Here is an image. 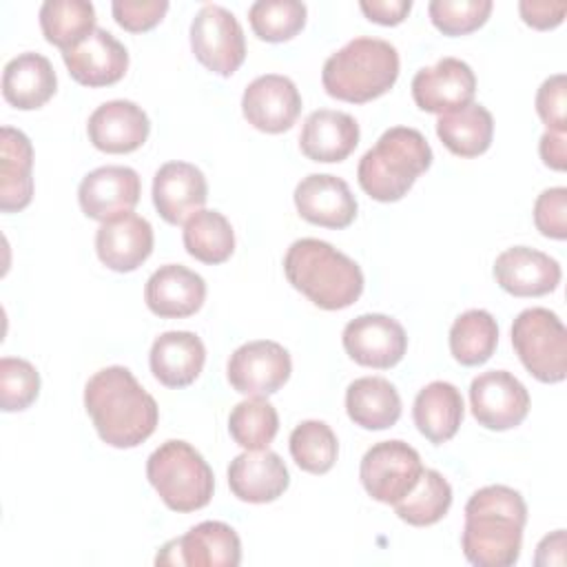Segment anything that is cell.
Instances as JSON below:
<instances>
[{
  "instance_id": "6da1fadb",
  "label": "cell",
  "mask_w": 567,
  "mask_h": 567,
  "mask_svg": "<svg viewBox=\"0 0 567 567\" xmlns=\"http://www.w3.org/2000/svg\"><path fill=\"white\" fill-rule=\"evenodd\" d=\"M84 408L100 439L120 450L144 443L159 419L155 399L124 365L102 368L86 381Z\"/></svg>"
},
{
  "instance_id": "7a4b0ae2",
  "label": "cell",
  "mask_w": 567,
  "mask_h": 567,
  "mask_svg": "<svg viewBox=\"0 0 567 567\" xmlns=\"http://www.w3.org/2000/svg\"><path fill=\"white\" fill-rule=\"evenodd\" d=\"M527 505L520 492L507 485L476 489L465 505L461 547L476 567H509L523 547Z\"/></svg>"
},
{
  "instance_id": "3957f363",
  "label": "cell",
  "mask_w": 567,
  "mask_h": 567,
  "mask_svg": "<svg viewBox=\"0 0 567 567\" xmlns=\"http://www.w3.org/2000/svg\"><path fill=\"white\" fill-rule=\"evenodd\" d=\"M284 272L292 288L321 310H343L363 292L359 264L323 239L292 241L284 257Z\"/></svg>"
},
{
  "instance_id": "277c9868",
  "label": "cell",
  "mask_w": 567,
  "mask_h": 567,
  "mask_svg": "<svg viewBox=\"0 0 567 567\" xmlns=\"http://www.w3.org/2000/svg\"><path fill=\"white\" fill-rule=\"evenodd\" d=\"M399 78L396 47L381 38H354L323 62L321 82L330 97L365 104L388 93Z\"/></svg>"
},
{
  "instance_id": "5b68a950",
  "label": "cell",
  "mask_w": 567,
  "mask_h": 567,
  "mask_svg": "<svg viewBox=\"0 0 567 567\" xmlns=\"http://www.w3.org/2000/svg\"><path fill=\"white\" fill-rule=\"evenodd\" d=\"M430 164L432 148L423 133L410 126H392L363 153L357 166V179L372 199L399 202Z\"/></svg>"
},
{
  "instance_id": "8992f818",
  "label": "cell",
  "mask_w": 567,
  "mask_h": 567,
  "mask_svg": "<svg viewBox=\"0 0 567 567\" xmlns=\"http://www.w3.org/2000/svg\"><path fill=\"white\" fill-rule=\"evenodd\" d=\"M146 478L173 512H195L210 503L215 476L206 458L186 441H164L146 461Z\"/></svg>"
},
{
  "instance_id": "52a82bcc",
  "label": "cell",
  "mask_w": 567,
  "mask_h": 567,
  "mask_svg": "<svg viewBox=\"0 0 567 567\" xmlns=\"http://www.w3.org/2000/svg\"><path fill=\"white\" fill-rule=\"evenodd\" d=\"M512 346L527 372L543 383L567 374V330L556 312L527 308L512 323Z\"/></svg>"
},
{
  "instance_id": "ba28073f",
  "label": "cell",
  "mask_w": 567,
  "mask_h": 567,
  "mask_svg": "<svg viewBox=\"0 0 567 567\" xmlns=\"http://www.w3.org/2000/svg\"><path fill=\"white\" fill-rule=\"evenodd\" d=\"M423 472L419 452L405 441L374 443L361 458L359 478L363 489L379 503L394 505L412 492Z\"/></svg>"
},
{
  "instance_id": "9c48e42d",
  "label": "cell",
  "mask_w": 567,
  "mask_h": 567,
  "mask_svg": "<svg viewBox=\"0 0 567 567\" xmlns=\"http://www.w3.org/2000/svg\"><path fill=\"white\" fill-rule=\"evenodd\" d=\"M190 49L199 64L228 78L246 58L244 29L235 13L219 4H204L190 22Z\"/></svg>"
},
{
  "instance_id": "30bf717a",
  "label": "cell",
  "mask_w": 567,
  "mask_h": 567,
  "mask_svg": "<svg viewBox=\"0 0 567 567\" xmlns=\"http://www.w3.org/2000/svg\"><path fill=\"white\" fill-rule=\"evenodd\" d=\"M157 565L177 567H237L241 563V540L237 532L221 520H204L162 545Z\"/></svg>"
},
{
  "instance_id": "8fae6325",
  "label": "cell",
  "mask_w": 567,
  "mask_h": 567,
  "mask_svg": "<svg viewBox=\"0 0 567 567\" xmlns=\"http://www.w3.org/2000/svg\"><path fill=\"white\" fill-rule=\"evenodd\" d=\"M292 361L288 350L270 339H257L239 346L226 368L233 390L246 396L275 394L290 379Z\"/></svg>"
},
{
  "instance_id": "7c38bea8",
  "label": "cell",
  "mask_w": 567,
  "mask_h": 567,
  "mask_svg": "<svg viewBox=\"0 0 567 567\" xmlns=\"http://www.w3.org/2000/svg\"><path fill=\"white\" fill-rule=\"evenodd\" d=\"M472 414L487 430H512L520 425L529 412L527 388L507 370H489L470 383Z\"/></svg>"
},
{
  "instance_id": "4fadbf2b",
  "label": "cell",
  "mask_w": 567,
  "mask_h": 567,
  "mask_svg": "<svg viewBox=\"0 0 567 567\" xmlns=\"http://www.w3.org/2000/svg\"><path fill=\"white\" fill-rule=\"evenodd\" d=\"M350 359L365 368L388 370L396 365L408 350V334L403 326L388 315H359L346 323L341 334Z\"/></svg>"
},
{
  "instance_id": "5bb4252c",
  "label": "cell",
  "mask_w": 567,
  "mask_h": 567,
  "mask_svg": "<svg viewBox=\"0 0 567 567\" xmlns=\"http://www.w3.org/2000/svg\"><path fill=\"white\" fill-rule=\"evenodd\" d=\"M476 75L458 58H443L434 66H423L412 78L414 104L425 113H452L472 104Z\"/></svg>"
},
{
  "instance_id": "9a60e30c",
  "label": "cell",
  "mask_w": 567,
  "mask_h": 567,
  "mask_svg": "<svg viewBox=\"0 0 567 567\" xmlns=\"http://www.w3.org/2000/svg\"><path fill=\"white\" fill-rule=\"evenodd\" d=\"M142 184L137 171L131 166H100L86 173L78 188V202L82 213L95 221H111L133 208L140 202Z\"/></svg>"
},
{
  "instance_id": "2e32d148",
  "label": "cell",
  "mask_w": 567,
  "mask_h": 567,
  "mask_svg": "<svg viewBox=\"0 0 567 567\" xmlns=\"http://www.w3.org/2000/svg\"><path fill=\"white\" fill-rule=\"evenodd\" d=\"M241 111L257 131L284 133L292 128L301 113V95L290 78L266 73L244 89Z\"/></svg>"
},
{
  "instance_id": "e0dca14e",
  "label": "cell",
  "mask_w": 567,
  "mask_h": 567,
  "mask_svg": "<svg viewBox=\"0 0 567 567\" xmlns=\"http://www.w3.org/2000/svg\"><path fill=\"white\" fill-rule=\"evenodd\" d=\"M62 60L71 78L91 89L120 82L128 69L126 47L113 33L100 27L73 49L62 51Z\"/></svg>"
},
{
  "instance_id": "ac0fdd59",
  "label": "cell",
  "mask_w": 567,
  "mask_h": 567,
  "mask_svg": "<svg viewBox=\"0 0 567 567\" xmlns=\"http://www.w3.org/2000/svg\"><path fill=\"white\" fill-rule=\"evenodd\" d=\"M297 213L323 228H348L357 217V199L350 186L330 173H312L295 188Z\"/></svg>"
},
{
  "instance_id": "d6986e66",
  "label": "cell",
  "mask_w": 567,
  "mask_h": 567,
  "mask_svg": "<svg viewBox=\"0 0 567 567\" xmlns=\"http://www.w3.org/2000/svg\"><path fill=\"white\" fill-rule=\"evenodd\" d=\"M560 264L543 250L512 246L494 261L496 284L514 297H543L560 284Z\"/></svg>"
},
{
  "instance_id": "ffe728a7",
  "label": "cell",
  "mask_w": 567,
  "mask_h": 567,
  "mask_svg": "<svg viewBox=\"0 0 567 567\" xmlns=\"http://www.w3.org/2000/svg\"><path fill=\"white\" fill-rule=\"evenodd\" d=\"M208 184L204 173L190 162H166L153 177V204L159 217L173 226L184 224L204 208Z\"/></svg>"
},
{
  "instance_id": "44dd1931",
  "label": "cell",
  "mask_w": 567,
  "mask_h": 567,
  "mask_svg": "<svg viewBox=\"0 0 567 567\" xmlns=\"http://www.w3.org/2000/svg\"><path fill=\"white\" fill-rule=\"evenodd\" d=\"M86 133L91 144L102 153H133L146 142L151 122L146 111L135 102L111 100L91 113Z\"/></svg>"
},
{
  "instance_id": "7402d4cb",
  "label": "cell",
  "mask_w": 567,
  "mask_h": 567,
  "mask_svg": "<svg viewBox=\"0 0 567 567\" xmlns=\"http://www.w3.org/2000/svg\"><path fill=\"white\" fill-rule=\"evenodd\" d=\"M230 492L244 503H272L290 485L281 456L272 450H246L228 465Z\"/></svg>"
},
{
  "instance_id": "603a6c76",
  "label": "cell",
  "mask_w": 567,
  "mask_h": 567,
  "mask_svg": "<svg viewBox=\"0 0 567 567\" xmlns=\"http://www.w3.org/2000/svg\"><path fill=\"white\" fill-rule=\"evenodd\" d=\"M206 299V281L182 264L159 266L146 281L144 301L148 310L164 319L195 315Z\"/></svg>"
},
{
  "instance_id": "cb8c5ba5",
  "label": "cell",
  "mask_w": 567,
  "mask_h": 567,
  "mask_svg": "<svg viewBox=\"0 0 567 567\" xmlns=\"http://www.w3.org/2000/svg\"><path fill=\"white\" fill-rule=\"evenodd\" d=\"M95 252L106 268L131 272L153 252V226L135 213L104 221L95 233Z\"/></svg>"
},
{
  "instance_id": "d4e9b609",
  "label": "cell",
  "mask_w": 567,
  "mask_h": 567,
  "mask_svg": "<svg viewBox=\"0 0 567 567\" xmlns=\"http://www.w3.org/2000/svg\"><path fill=\"white\" fill-rule=\"evenodd\" d=\"M153 377L166 388H186L204 370L206 348L204 341L188 330L162 332L148 354Z\"/></svg>"
},
{
  "instance_id": "484cf974",
  "label": "cell",
  "mask_w": 567,
  "mask_h": 567,
  "mask_svg": "<svg viewBox=\"0 0 567 567\" xmlns=\"http://www.w3.org/2000/svg\"><path fill=\"white\" fill-rule=\"evenodd\" d=\"M359 144V124L350 113L312 111L299 133V148L312 162H343Z\"/></svg>"
},
{
  "instance_id": "4316f807",
  "label": "cell",
  "mask_w": 567,
  "mask_h": 567,
  "mask_svg": "<svg viewBox=\"0 0 567 567\" xmlns=\"http://www.w3.org/2000/svg\"><path fill=\"white\" fill-rule=\"evenodd\" d=\"M58 89V78L53 64L42 53H20L4 64L2 71V95L4 100L20 109L33 111L44 106Z\"/></svg>"
},
{
  "instance_id": "83f0119b",
  "label": "cell",
  "mask_w": 567,
  "mask_h": 567,
  "mask_svg": "<svg viewBox=\"0 0 567 567\" xmlns=\"http://www.w3.org/2000/svg\"><path fill=\"white\" fill-rule=\"evenodd\" d=\"M33 146L31 140L13 128L0 131V210L18 213L33 197Z\"/></svg>"
},
{
  "instance_id": "f1b7e54d",
  "label": "cell",
  "mask_w": 567,
  "mask_h": 567,
  "mask_svg": "<svg viewBox=\"0 0 567 567\" xmlns=\"http://www.w3.org/2000/svg\"><path fill=\"white\" fill-rule=\"evenodd\" d=\"M465 414L463 396L447 381H432L419 390L412 408L416 430L434 445L447 443L461 427Z\"/></svg>"
},
{
  "instance_id": "f546056e",
  "label": "cell",
  "mask_w": 567,
  "mask_h": 567,
  "mask_svg": "<svg viewBox=\"0 0 567 567\" xmlns=\"http://www.w3.org/2000/svg\"><path fill=\"white\" fill-rule=\"evenodd\" d=\"M346 412L363 430H388L401 416V396L388 379L361 377L346 390Z\"/></svg>"
},
{
  "instance_id": "4dcf8cb0",
  "label": "cell",
  "mask_w": 567,
  "mask_h": 567,
  "mask_svg": "<svg viewBox=\"0 0 567 567\" xmlns=\"http://www.w3.org/2000/svg\"><path fill=\"white\" fill-rule=\"evenodd\" d=\"M436 135L443 146L458 157L485 153L494 137V117L483 104H467L458 111L443 113L436 120Z\"/></svg>"
},
{
  "instance_id": "1f68e13d",
  "label": "cell",
  "mask_w": 567,
  "mask_h": 567,
  "mask_svg": "<svg viewBox=\"0 0 567 567\" xmlns=\"http://www.w3.org/2000/svg\"><path fill=\"white\" fill-rule=\"evenodd\" d=\"M40 29L49 44L69 51L97 29L95 9L86 0H47L40 7Z\"/></svg>"
},
{
  "instance_id": "d6a6232c",
  "label": "cell",
  "mask_w": 567,
  "mask_h": 567,
  "mask_svg": "<svg viewBox=\"0 0 567 567\" xmlns=\"http://www.w3.org/2000/svg\"><path fill=\"white\" fill-rule=\"evenodd\" d=\"M184 248L202 264H224L235 250V233L219 210H197L184 221Z\"/></svg>"
},
{
  "instance_id": "836d02e7",
  "label": "cell",
  "mask_w": 567,
  "mask_h": 567,
  "mask_svg": "<svg viewBox=\"0 0 567 567\" xmlns=\"http://www.w3.org/2000/svg\"><path fill=\"white\" fill-rule=\"evenodd\" d=\"M498 346L496 319L481 308L465 310L450 328V352L461 365L485 363Z\"/></svg>"
},
{
  "instance_id": "e575fe53",
  "label": "cell",
  "mask_w": 567,
  "mask_h": 567,
  "mask_svg": "<svg viewBox=\"0 0 567 567\" xmlns=\"http://www.w3.org/2000/svg\"><path fill=\"white\" fill-rule=\"evenodd\" d=\"M452 505V487L436 470H425L419 476V483L408 496L394 503L396 516L414 527H427L439 523Z\"/></svg>"
},
{
  "instance_id": "d590c367",
  "label": "cell",
  "mask_w": 567,
  "mask_h": 567,
  "mask_svg": "<svg viewBox=\"0 0 567 567\" xmlns=\"http://www.w3.org/2000/svg\"><path fill=\"white\" fill-rule=\"evenodd\" d=\"M279 430L277 410L266 396H248L239 401L228 416V432L244 450H266Z\"/></svg>"
},
{
  "instance_id": "8d00e7d4",
  "label": "cell",
  "mask_w": 567,
  "mask_h": 567,
  "mask_svg": "<svg viewBox=\"0 0 567 567\" xmlns=\"http://www.w3.org/2000/svg\"><path fill=\"white\" fill-rule=\"evenodd\" d=\"M290 454L303 472L326 474L332 470L339 454L337 434L323 421H301L290 432Z\"/></svg>"
},
{
  "instance_id": "74e56055",
  "label": "cell",
  "mask_w": 567,
  "mask_h": 567,
  "mask_svg": "<svg viewBox=\"0 0 567 567\" xmlns=\"http://www.w3.org/2000/svg\"><path fill=\"white\" fill-rule=\"evenodd\" d=\"M308 9L299 0H257L248 9V20L259 40L286 42L306 24Z\"/></svg>"
},
{
  "instance_id": "f35d334b",
  "label": "cell",
  "mask_w": 567,
  "mask_h": 567,
  "mask_svg": "<svg viewBox=\"0 0 567 567\" xmlns=\"http://www.w3.org/2000/svg\"><path fill=\"white\" fill-rule=\"evenodd\" d=\"M40 392V374L33 363L18 357L0 359V408L4 412L27 410Z\"/></svg>"
},
{
  "instance_id": "ab89813d",
  "label": "cell",
  "mask_w": 567,
  "mask_h": 567,
  "mask_svg": "<svg viewBox=\"0 0 567 567\" xmlns=\"http://www.w3.org/2000/svg\"><path fill=\"white\" fill-rule=\"evenodd\" d=\"M492 7V0H432L427 13L443 35H465L487 22Z\"/></svg>"
},
{
  "instance_id": "60d3db41",
  "label": "cell",
  "mask_w": 567,
  "mask_h": 567,
  "mask_svg": "<svg viewBox=\"0 0 567 567\" xmlns=\"http://www.w3.org/2000/svg\"><path fill=\"white\" fill-rule=\"evenodd\" d=\"M534 224L549 239L567 237V188L554 186L543 190L534 202Z\"/></svg>"
},
{
  "instance_id": "b9f144b4",
  "label": "cell",
  "mask_w": 567,
  "mask_h": 567,
  "mask_svg": "<svg viewBox=\"0 0 567 567\" xmlns=\"http://www.w3.org/2000/svg\"><path fill=\"white\" fill-rule=\"evenodd\" d=\"M536 113L547 131H567V78L556 73L547 78L536 93Z\"/></svg>"
},
{
  "instance_id": "7bdbcfd3",
  "label": "cell",
  "mask_w": 567,
  "mask_h": 567,
  "mask_svg": "<svg viewBox=\"0 0 567 567\" xmlns=\"http://www.w3.org/2000/svg\"><path fill=\"white\" fill-rule=\"evenodd\" d=\"M111 11L115 22L122 29L131 33H142L162 22V18L168 11V2L166 0H115L111 4Z\"/></svg>"
},
{
  "instance_id": "ee69618b",
  "label": "cell",
  "mask_w": 567,
  "mask_h": 567,
  "mask_svg": "<svg viewBox=\"0 0 567 567\" xmlns=\"http://www.w3.org/2000/svg\"><path fill=\"white\" fill-rule=\"evenodd\" d=\"M518 11L525 24L547 31L558 27L565 20L567 13V2H549V0H523L518 2Z\"/></svg>"
},
{
  "instance_id": "f6af8a7d",
  "label": "cell",
  "mask_w": 567,
  "mask_h": 567,
  "mask_svg": "<svg viewBox=\"0 0 567 567\" xmlns=\"http://www.w3.org/2000/svg\"><path fill=\"white\" fill-rule=\"evenodd\" d=\"M359 7L368 20L383 27H394L408 18L412 0H361Z\"/></svg>"
},
{
  "instance_id": "bcb514c9",
  "label": "cell",
  "mask_w": 567,
  "mask_h": 567,
  "mask_svg": "<svg viewBox=\"0 0 567 567\" xmlns=\"http://www.w3.org/2000/svg\"><path fill=\"white\" fill-rule=\"evenodd\" d=\"M538 153H540L545 166H549L554 171H565V166H567L565 133L545 131L540 137V144H538Z\"/></svg>"
},
{
  "instance_id": "7dc6e473",
  "label": "cell",
  "mask_w": 567,
  "mask_h": 567,
  "mask_svg": "<svg viewBox=\"0 0 567 567\" xmlns=\"http://www.w3.org/2000/svg\"><path fill=\"white\" fill-rule=\"evenodd\" d=\"M565 563V529H556L545 536L536 547V565H563Z\"/></svg>"
}]
</instances>
